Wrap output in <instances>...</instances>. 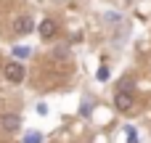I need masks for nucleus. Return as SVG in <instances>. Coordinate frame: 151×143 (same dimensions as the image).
I'll return each instance as SVG.
<instances>
[{
	"label": "nucleus",
	"instance_id": "f257e3e1",
	"mask_svg": "<svg viewBox=\"0 0 151 143\" xmlns=\"http://www.w3.org/2000/svg\"><path fill=\"white\" fill-rule=\"evenodd\" d=\"M3 74H5V80H8V82L19 85V82L24 80V74H27V72H24V66H21L19 61H8V64L3 66Z\"/></svg>",
	"mask_w": 151,
	"mask_h": 143
},
{
	"label": "nucleus",
	"instance_id": "f03ea898",
	"mask_svg": "<svg viewBox=\"0 0 151 143\" xmlns=\"http://www.w3.org/2000/svg\"><path fill=\"white\" fill-rule=\"evenodd\" d=\"M133 93H127V90H117V96H114V106L119 109V111H133Z\"/></svg>",
	"mask_w": 151,
	"mask_h": 143
},
{
	"label": "nucleus",
	"instance_id": "7ed1b4c3",
	"mask_svg": "<svg viewBox=\"0 0 151 143\" xmlns=\"http://www.w3.org/2000/svg\"><path fill=\"white\" fill-rule=\"evenodd\" d=\"M19 125H21V117H19V114H3V117H0V127H3L5 133H16Z\"/></svg>",
	"mask_w": 151,
	"mask_h": 143
},
{
	"label": "nucleus",
	"instance_id": "20e7f679",
	"mask_svg": "<svg viewBox=\"0 0 151 143\" xmlns=\"http://www.w3.org/2000/svg\"><path fill=\"white\" fill-rule=\"evenodd\" d=\"M37 29H40V37H45V40H50V37H56V32H58V24H56L53 19H42Z\"/></svg>",
	"mask_w": 151,
	"mask_h": 143
},
{
	"label": "nucleus",
	"instance_id": "39448f33",
	"mask_svg": "<svg viewBox=\"0 0 151 143\" xmlns=\"http://www.w3.org/2000/svg\"><path fill=\"white\" fill-rule=\"evenodd\" d=\"M32 27H35V21H32L29 16H19V19L13 21V32H16V34H27V32H32Z\"/></svg>",
	"mask_w": 151,
	"mask_h": 143
},
{
	"label": "nucleus",
	"instance_id": "423d86ee",
	"mask_svg": "<svg viewBox=\"0 0 151 143\" xmlns=\"http://www.w3.org/2000/svg\"><path fill=\"white\" fill-rule=\"evenodd\" d=\"M24 143H42V135H40V133H27Z\"/></svg>",
	"mask_w": 151,
	"mask_h": 143
},
{
	"label": "nucleus",
	"instance_id": "0eeeda50",
	"mask_svg": "<svg viewBox=\"0 0 151 143\" xmlns=\"http://www.w3.org/2000/svg\"><path fill=\"white\" fill-rule=\"evenodd\" d=\"M13 56H19V58H24V56H29V48H24V45H19V48H13Z\"/></svg>",
	"mask_w": 151,
	"mask_h": 143
},
{
	"label": "nucleus",
	"instance_id": "6e6552de",
	"mask_svg": "<svg viewBox=\"0 0 151 143\" xmlns=\"http://www.w3.org/2000/svg\"><path fill=\"white\" fill-rule=\"evenodd\" d=\"M127 143H138V133H135L133 127L127 130Z\"/></svg>",
	"mask_w": 151,
	"mask_h": 143
},
{
	"label": "nucleus",
	"instance_id": "1a4fd4ad",
	"mask_svg": "<svg viewBox=\"0 0 151 143\" xmlns=\"http://www.w3.org/2000/svg\"><path fill=\"white\" fill-rule=\"evenodd\" d=\"M106 77H109V69L101 66V69H98V80H106Z\"/></svg>",
	"mask_w": 151,
	"mask_h": 143
}]
</instances>
